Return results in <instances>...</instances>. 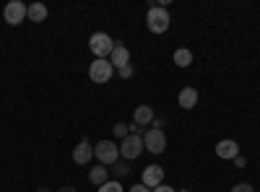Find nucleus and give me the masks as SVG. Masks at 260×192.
<instances>
[{"instance_id":"f257e3e1","label":"nucleus","mask_w":260,"mask_h":192,"mask_svg":"<svg viewBox=\"0 0 260 192\" xmlns=\"http://www.w3.org/2000/svg\"><path fill=\"white\" fill-rule=\"evenodd\" d=\"M146 24L154 34H164L169 29V13L167 8L161 6H148V13H146Z\"/></svg>"},{"instance_id":"f03ea898","label":"nucleus","mask_w":260,"mask_h":192,"mask_svg":"<svg viewBox=\"0 0 260 192\" xmlns=\"http://www.w3.org/2000/svg\"><path fill=\"white\" fill-rule=\"evenodd\" d=\"M89 50L96 55V60H104L107 55H112V50H115V42L110 39V34L96 31V34L89 39Z\"/></svg>"},{"instance_id":"7ed1b4c3","label":"nucleus","mask_w":260,"mask_h":192,"mask_svg":"<svg viewBox=\"0 0 260 192\" xmlns=\"http://www.w3.org/2000/svg\"><path fill=\"white\" fill-rule=\"evenodd\" d=\"M94 156H96L104 166H110V164H115L117 156H120V145L112 143V140H102V143L94 145Z\"/></svg>"},{"instance_id":"20e7f679","label":"nucleus","mask_w":260,"mask_h":192,"mask_svg":"<svg viewBox=\"0 0 260 192\" xmlns=\"http://www.w3.org/2000/svg\"><path fill=\"white\" fill-rule=\"evenodd\" d=\"M115 68H112V62L110 60H94L91 62V68H89V75L94 83H110Z\"/></svg>"},{"instance_id":"39448f33","label":"nucleus","mask_w":260,"mask_h":192,"mask_svg":"<svg viewBox=\"0 0 260 192\" xmlns=\"http://www.w3.org/2000/svg\"><path fill=\"white\" fill-rule=\"evenodd\" d=\"M26 11H29V6H24L21 0H11V3L3 8V18L11 26H16V24H21V21H26Z\"/></svg>"},{"instance_id":"423d86ee","label":"nucleus","mask_w":260,"mask_h":192,"mask_svg":"<svg viewBox=\"0 0 260 192\" xmlns=\"http://www.w3.org/2000/svg\"><path fill=\"white\" fill-rule=\"evenodd\" d=\"M143 148H146V151H151V153H164V148H167V135L154 127V130H148V133L143 135Z\"/></svg>"},{"instance_id":"0eeeda50","label":"nucleus","mask_w":260,"mask_h":192,"mask_svg":"<svg viewBox=\"0 0 260 192\" xmlns=\"http://www.w3.org/2000/svg\"><path fill=\"white\" fill-rule=\"evenodd\" d=\"M141 151H143V138L141 135H127L120 143V156L122 159H138Z\"/></svg>"},{"instance_id":"6e6552de","label":"nucleus","mask_w":260,"mask_h":192,"mask_svg":"<svg viewBox=\"0 0 260 192\" xmlns=\"http://www.w3.org/2000/svg\"><path fill=\"white\" fill-rule=\"evenodd\" d=\"M161 182H164V169H161V166L151 164V166H146V169H143V182H141V184H146L148 189H151V187L156 189Z\"/></svg>"},{"instance_id":"1a4fd4ad","label":"nucleus","mask_w":260,"mask_h":192,"mask_svg":"<svg viewBox=\"0 0 260 192\" xmlns=\"http://www.w3.org/2000/svg\"><path fill=\"white\" fill-rule=\"evenodd\" d=\"M216 156L219 159H237L240 156V145H237V140H219L216 143Z\"/></svg>"},{"instance_id":"9d476101","label":"nucleus","mask_w":260,"mask_h":192,"mask_svg":"<svg viewBox=\"0 0 260 192\" xmlns=\"http://www.w3.org/2000/svg\"><path fill=\"white\" fill-rule=\"evenodd\" d=\"M91 156H94V148L89 145V140H81V143L76 145V151H73V161L81 164V166H89Z\"/></svg>"},{"instance_id":"9b49d317","label":"nucleus","mask_w":260,"mask_h":192,"mask_svg":"<svg viewBox=\"0 0 260 192\" xmlns=\"http://www.w3.org/2000/svg\"><path fill=\"white\" fill-rule=\"evenodd\" d=\"M110 62H112V68H125V65H130V52H127V47L125 45H115V50H112V55H110Z\"/></svg>"},{"instance_id":"f8f14e48","label":"nucleus","mask_w":260,"mask_h":192,"mask_svg":"<svg viewBox=\"0 0 260 192\" xmlns=\"http://www.w3.org/2000/svg\"><path fill=\"white\" fill-rule=\"evenodd\" d=\"M195 104H198V91H195L192 86L182 89L180 91V106H182V109H192Z\"/></svg>"},{"instance_id":"ddd939ff","label":"nucleus","mask_w":260,"mask_h":192,"mask_svg":"<svg viewBox=\"0 0 260 192\" xmlns=\"http://www.w3.org/2000/svg\"><path fill=\"white\" fill-rule=\"evenodd\" d=\"M26 18L34 21V24H39V21H45L47 18V6H42V3H31L29 11H26Z\"/></svg>"},{"instance_id":"4468645a","label":"nucleus","mask_w":260,"mask_h":192,"mask_svg":"<svg viewBox=\"0 0 260 192\" xmlns=\"http://www.w3.org/2000/svg\"><path fill=\"white\" fill-rule=\"evenodd\" d=\"M151 120H154V109L148 104L136 106V125H151Z\"/></svg>"},{"instance_id":"2eb2a0df","label":"nucleus","mask_w":260,"mask_h":192,"mask_svg":"<svg viewBox=\"0 0 260 192\" xmlns=\"http://www.w3.org/2000/svg\"><path fill=\"white\" fill-rule=\"evenodd\" d=\"M107 166H94L91 172H89V179H91V184H96V187H102L104 182H107Z\"/></svg>"},{"instance_id":"dca6fc26","label":"nucleus","mask_w":260,"mask_h":192,"mask_svg":"<svg viewBox=\"0 0 260 192\" xmlns=\"http://www.w3.org/2000/svg\"><path fill=\"white\" fill-rule=\"evenodd\" d=\"M175 62H177L180 68H187L190 62H192V52H190V50H185V47H182V50H177V52H175Z\"/></svg>"},{"instance_id":"f3484780","label":"nucleus","mask_w":260,"mask_h":192,"mask_svg":"<svg viewBox=\"0 0 260 192\" xmlns=\"http://www.w3.org/2000/svg\"><path fill=\"white\" fill-rule=\"evenodd\" d=\"M99 192H122V184H120V182H110V179H107V182L99 187Z\"/></svg>"},{"instance_id":"a211bd4d","label":"nucleus","mask_w":260,"mask_h":192,"mask_svg":"<svg viewBox=\"0 0 260 192\" xmlns=\"http://www.w3.org/2000/svg\"><path fill=\"white\" fill-rule=\"evenodd\" d=\"M115 135H117V138H122V140H125V138H127V135H130V127H127V125H125V122H117V125H115Z\"/></svg>"},{"instance_id":"6ab92c4d","label":"nucleus","mask_w":260,"mask_h":192,"mask_svg":"<svg viewBox=\"0 0 260 192\" xmlns=\"http://www.w3.org/2000/svg\"><path fill=\"white\" fill-rule=\"evenodd\" d=\"M232 192H255V189H252L247 182H240V184H234V187H232Z\"/></svg>"},{"instance_id":"aec40b11","label":"nucleus","mask_w":260,"mask_h":192,"mask_svg":"<svg viewBox=\"0 0 260 192\" xmlns=\"http://www.w3.org/2000/svg\"><path fill=\"white\" fill-rule=\"evenodd\" d=\"M133 75V65H125V68H120V78H130Z\"/></svg>"},{"instance_id":"412c9836","label":"nucleus","mask_w":260,"mask_h":192,"mask_svg":"<svg viewBox=\"0 0 260 192\" xmlns=\"http://www.w3.org/2000/svg\"><path fill=\"white\" fill-rule=\"evenodd\" d=\"M130 192H151L146 184H133V187H130Z\"/></svg>"},{"instance_id":"4be33fe9","label":"nucleus","mask_w":260,"mask_h":192,"mask_svg":"<svg viewBox=\"0 0 260 192\" xmlns=\"http://www.w3.org/2000/svg\"><path fill=\"white\" fill-rule=\"evenodd\" d=\"M115 172L122 177V174H127V166H125V164H115Z\"/></svg>"},{"instance_id":"5701e85b","label":"nucleus","mask_w":260,"mask_h":192,"mask_svg":"<svg viewBox=\"0 0 260 192\" xmlns=\"http://www.w3.org/2000/svg\"><path fill=\"white\" fill-rule=\"evenodd\" d=\"M234 166H237V169H245V156H237V159H234Z\"/></svg>"},{"instance_id":"b1692460","label":"nucleus","mask_w":260,"mask_h":192,"mask_svg":"<svg viewBox=\"0 0 260 192\" xmlns=\"http://www.w3.org/2000/svg\"><path fill=\"white\" fill-rule=\"evenodd\" d=\"M154 192H175V189H172V187H167V184H159Z\"/></svg>"},{"instance_id":"393cba45","label":"nucleus","mask_w":260,"mask_h":192,"mask_svg":"<svg viewBox=\"0 0 260 192\" xmlns=\"http://www.w3.org/2000/svg\"><path fill=\"white\" fill-rule=\"evenodd\" d=\"M57 192H76V187H62V189H57Z\"/></svg>"},{"instance_id":"a878e982","label":"nucleus","mask_w":260,"mask_h":192,"mask_svg":"<svg viewBox=\"0 0 260 192\" xmlns=\"http://www.w3.org/2000/svg\"><path fill=\"white\" fill-rule=\"evenodd\" d=\"M39 192H50V189H39Z\"/></svg>"}]
</instances>
